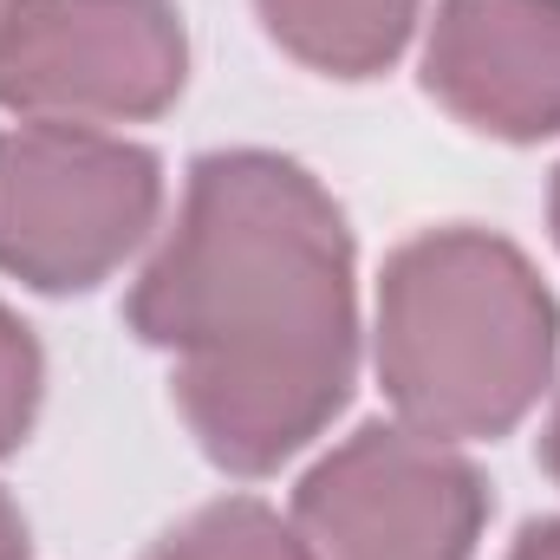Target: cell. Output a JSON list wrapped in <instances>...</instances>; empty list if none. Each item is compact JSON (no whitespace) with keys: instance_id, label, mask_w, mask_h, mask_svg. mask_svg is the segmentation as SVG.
<instances>
[{"instance_id":"cell-3","label":"cell","mask_w":560,"mask_h":560,"mask_svg":"<svg viewBox=\"0 0 560 560\" xmlns=\"http://www.w3.org/2000/svg\"><path fill=\"white\" fill-rule=\"evenodd\" d=\"M163 215L156 150L85 125H0V275L33 293H92Z\"/></svg>"},{"instance_id":"cell-14","label":"cell","mask_w":560,"mask_h":560,"mask_svg":"<svg viewBox=\"0 0 560 560\" xmlns=\"http://www.w3.org/2000/svg\"><path fill=\"white\" fill-rule=\"evenodd\" d=\"M7 7H13V0H0V20H7Z\"/></svg>"},{"instance_id":"cell-12","label":"cell","mask_w":560,"mask_h":560,"mask_svg":"<svg viewBox=\"0 0 560 560\" xmlns=\"http://www.w3.org/2000/svg\"><path fill=\"white\" fill-rule=\"evenodd\" d=\"M541 469L555 476V489H560V385H555V411H548V430H541Z\"/></svg>"},{"instance_id":"cell-5","label":"cell","mask_w":560,"mask_h":560,"mask_svg":"<svg viewBox=\"0 0 560 560\" xmlns=\"http://www.w3.org/2000/svg\"><path fill=\"white\" fill-rule=\"evenodd\" d=\"M313 560H476L489 482L411 423H359L293 489L287 515Z\"/></svg>"},{"instance_id":"cell-1","label":"cell","mask_w":560,"mask_h":560,"mask_svg":"<svg viewBox=\"0 0 560 560\" xmlns=\"http://www.w3.org/2000/svg\"><path fill=\"white\" fill-rule=\"evenodd\" d=\"M170 398L229 476H275L359 385V248L332 189L280 150L189 163L176 222L125 293Z\"/></svg>"},{"instance_id":"cell-8","label":"cell","mask_w":560,"mask_h":560,"mask_svg":"<svg viewBox=\"0 0 560 560\" xmlns=\"http://www.w3.org/2000/svg\"><path fill=\"white\" fill-rule=\"evenodd\" d=\"M138 560H313L300 528L261 495H222L163 528Z\"/></svg>"},{"instance_id":"cell-7","label":"cell","mask_w":560,"mask_h":560,"mask_svg":"<svg viewBox=\"0 0 560 560\" xmlns=\"http://www.w3.org/2000/svg\"><path fill=\"white\" fill-rule=\"evenodd\" d=\"M268 39L319 79H378L405 59L423 0H255Z\"/></svg>"},{"instance_id":"cell-4","label":"cell","mask_w":560,"mask_h":560,"mask_svg":"<svg viewBox=\"0 0 560 560\" xmlns=\"http://www.w3.org/2000/svg\"><path fill=\"white\" fill-rule=\"evenodd\" d=\"M189 85L176 0H13L0 20V112L33 125H150Z\"/></svg>"},{"instance_id":"cell-13","label":"cell","mask_w":560,"mask_h":560,"mask_svg":"<svg viewBox=\"0 0 560 560\" xmlns=\"http://www.w3.org/2000/svg\"><path fill=\"white\" fill-rule=\"evenodd\" d=\"M548 229H555V248H560V170H555V189H548Z\"/></svg>"},{"instance_id":"cell-2","label":"cell","mask_w":560,"mask_h":560,"mask_svg":"<svg viewBox=\"0 0 560 560\" xmlns=\"http://www.w3.org/2000/svg\"><path fill=\"white\" fill-rule=\"evenodd\" d=\"M560 359V300L495 229L450 222L385 255L372 372L398 423L436 443H495L541 405Z\"/></svg>"},{"instance_id":"cell-11","label":"cell","mask_w":560,"mask_h":560,"mask_svg":"<svg viewBox=\"0 0 560 560\" xmlns=\"http://www.w3.org/2000/svg\"><path fill=\"white\" fill-rule=\"evenodd\" d=\"M509 560H560V522H528V528L515 535Z\"/></svg>"},{"instance_id":"cell-9","label":"cell","mask_w":560,"mask_h":560,"mask_svg":"<svg viewBox=\"0 0 560 560\" xmlns=\"http://www.w3.org/2000/svg\"><path fill=\"white\" fill-rule=\"evenodd\" d=\"M39 398H46V352L33 326L0 300V456H13L33 436Z\"/></svg>"},{"instance_id":"cell-6","label":"cell","mask_w":560,"mask_h":560,"mask_svg":"<svg viewBox=\"0 0 560 560\" xmlns=\"http://www.w3.org/2000/svg\"><path fill=\"white\" fill-rule=\"evenodd\" d=\"M423 92L482 138H560V0H436Z\"/></svg>"},{"instance_id":"cell-10","label":"cell","mask_w":560,"mask_h":560,"mask_svg":"<svg viewBox=\"0 0 560 560\" xmlns=\"http://www.w3.org/2000/svg\"><path fill=\"white\" fill-rule=\"evenodd\" d=\"M0 560H33V535H26V515L20 502L0 489Z\"/></svg>"}]
</instances>
